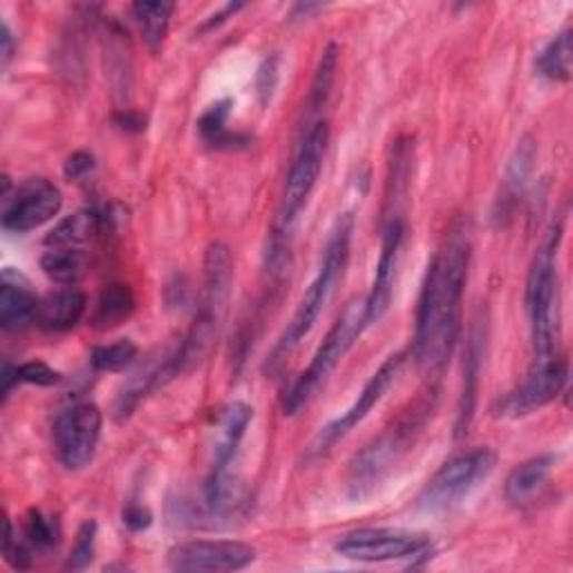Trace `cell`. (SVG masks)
Wrapping results in <instances>:
<instances>
[{"instance_id": "ba28073f", "label": "cell", "mask_w": 573, "mask_h": 573, "mask_svg": "<svg viewBox=\"0 0 573 573\" xmlns=\"http://www.w3.org/2000/svg\"><path fill=\"white\" fill-rule=\"evenodd\" d=\"M334 551L347 560L356 562H391L415 555H428L431 537L408 528H356L343 535Z\"/></svg>"}, {"instance_id": "52a82bcc", "label": "cell", "mask_w": 573, "mask_h": 573, "mask_svg": "<svg viewBox=\"0 0 573 573\" xmlns=\"http://www.w3.org/2000/svg\"><path fill=\"white\" fill-rule=\"evenodd\" d=\"M495 466L497 455L484 446L448 460L426 484L417 506L433 515L453 511L493 475Z\"/></svg>"}, {"instance_id": "5bb4252c", "label": "cell", "mask_w": 573, "mask_h": 573, "mask_svg": "<svg viewBox=\"0 0 573 573\" xmlns=\"http://www.w3.org/2000/svg\"><path fill=\"white\" fill-rule=\"evenodd\" d=\"M404 238H406V223L404 220H393V223L384 225V245H381V256H378V263H376L374 283H372L369 294L365 296L367 323L369 325H374V323L384 318L391 303H393Z\"/></svg>"}, {"instance_id": "836d02e7", "label": "cell", "mask_w": 573, "mask_h": 573, "mask_svg": "<svg viewBox=\"0 0 573 573\" xmlns=\"http://www.w3.org/2000/svg\"><path fill=\"white\" fill-rule=\"evenodd\" d=\"M124 524H126L130 531L139 533V531H146V528L152 524V515H150V511H148L144 504L132 502V504H128V506L124 508Z\"/></svg>"}, {"instance_id": "f1b7e54d", "label": "cell", "mask_w": 573, "mask_h": 573, "mask_svg": "<svg viewBox=\"0 0 573 573\" xmlns=\"http://www.w3.org/2000/svg\"><path fill=\"white\" fill-rule=\"evenodd\" d=\"M59 537H61V528L52 515H46L43 511H30L23 528V540L32 551L52 549L59 544Z\"/></svg>"}, {"instance_id": "d6986e66", "label": "cell", "mask_w": 573, "mask_h": 573, "mask_svg": "<svg viewBox=\"0 0 573 573\" xmlns=\"http://www.w3.org/2000/svg\"><path fill=\"white\" fill-rule=\"evenodd\" d=\"M103 231V218L97 211H79L61 220L46 238L50 249H81Z\"/></svg>"}, {"instance_id": "4dcf8cb0", "label": "cell", "mask_w": 573, "mask_h": 573, "mask_svg": "<svg viewBox=\"0 0 573 573\" xmlns=\"http://www.w3.org/2000/svg\"><path fill=\"white\" fill-rule=\"evenodd\" d=\"M95 549H97V522L88 520V522L81 524V528L77 533V540H75V546L68 555L66 569L81 571V569L90 566V562L95 557Z\"/></svg>"}, {"instance_id": "8d00e7d4", "label": "cell", "mask_w": 573, "mask_h": 573, "mask_svg": "<svg viewBox=\"0 0 573 573\" xmlns=\"http://www.w3.org/2000/svg\"><path fill=\"white\" fill-rule=\"evenodd\" d=\"M0 41H3V48H0V57H3V68H8L12 57H14V37H12V30H10L8 23H3V37H0Z\"/></svg>"}, {"instance_id": "8fae6325", "label": "cell", "mask_w": 573, "mask_h": 573, "mask_svg": "<svg viewBox=\"0 0 573 573\" xmlns=\"http://www.w3.org/2000/svg\"><path fill=\"white\" fill-rule=\"evenodd\" d=\"M256 549L238 540H196L170 549L168 566L179 573H227L247 569Z\"/></svg>"}, {"instance_id": "74e56055", "label": "cell", "mask_w": 573, "mask_h": 573, "mask_svg": "<svg viewBox=\"0 0 573 573\" xmlns=\"http://www.w3.org/2000/svg\"><path fill=\"white\" fill-rule=\"evenodd\" d=\"M318 10H323V6H318V3H300V6H296L294 8V14H292V19H307L312 12H318Z\"/></svg>"}, {"instance_id": "7a4b0ae2", "label": "cell", "mask_w": 573, "mask_h": 573, "mask_svg": "<svg viewBox=\"0 0 573 573\" xmlns=\"http://www.w3.org/2000/svg\"><path fill=\"white\" fill-rule=\"evenodd\" d=\"M329 144V126L327 121H314L303 132L298 152L292 161L285 188H283V200L278 209V218L274 225V234L267 247V265L274 274L289 271L292 265V238L296 231V225L314 194L318 184V177L323 172L325 155Z\"/></svg>"}, {"instance_id": "8992f818", "label": "cell", "mask_w": 573, "mask_h": 573, "mask_svg": "<svg viewBox=\"0 0 573 573\" xmlns=\"http://www.w3.org/2000/svg\"><path fill=\"white\" fill-rule=\"evenodd\" d=\"M367 307L365 298H354L345 305L343 314L334 323V327L327 332L325 340L316 349L309 367L294 381V386L287 391L283 399V411L285 415L294 417L298 415L314 393L325 384L327 376L338 367V363L345 358V354L354 347L358 336L367 327Z\"/></svg>"}, {"instance_id": "603a6c76", "label": "cell", "mask_w": 573, "mask_h": 573, "mask_svg": "<svg viewBox=\"0 0 573 573\" xmlns=\"http://www.w3.org/2000/svg\"><path fill=\"white\" fill-rule=\"evenodd\" d=\"M175 12L172 3H135L132 17L139 26V32L150 50H159L170 26V17Z\"/></svg>"}, {"instance_id": "9a60e30c", "label": "cell", "mask_w": 573, "mask_h": 573, "mask_svg": "<svg viewBox=\"0 0 573 573\" xmlns=\"http://www.w3.org/2000/svg\"><path fill=\"white\" fill-rule=\"evenodd\" d=\"M41 300L32 292L30 283L14 269H3V287H0V327L3 332H23L39 318Z\"/></svg>"}, {"instance_id": "1f68e13d", "label": "cell", "mask_w": 573, "mask_h": 573, "mask_svg": "<svg viewBox=\"0 0 573 573\" xmlns=\"http://www.w3.org/2000/svg\"><path fill=\"white\" fill-rule=\"evenodd\" d=\"M19 367V381L21 384H32V386H41V388H50V386H57L63 381V376L52 369L48 363L43 360H30V363H23V365H17Z\"/></svg>"}, {"instance_id": "4316f807", "label": "cell", "mask_w": 573, "mask_h": 573, "mask_svg": "<svg viewBox=\"0 0 573 573\" xmlns=\"http://www.w3.org/2000/svg\"><path fill=\"white\" fill-rule=\"evenodd\" d=\"M480 358H482V349H480V338H473L468 354H466V378H464V393H462V402H460V422H457V431L462 433L473 417L475 411V388L480 381Z\"/></svg>"}, {"instance_id": "ac0fdd59", "label": "cell", "mask_w": 573, "mask_h": 573, "mask_svg": "<svg viewBox=\"0 0 573 573\" xmlns=\"http://www.w3.org/2000/svg\"><path fill=\"white\" fill-rule=\"evenodd\" d=\"M557 464V457L553 453L535 455L522 464H517L504 484V497L513 506H522L528 500L535 497V493L546 484L549 475L553 473V466Z\"/></svg>"}, {"instance_id": "7c38bea8", "label": "cell", "mask_w": 573, "mask_h": 573, "mask_svg": "<svg viewBox=\"0 0 573 573\" xmlns=\"http://www.w3.org/2000/svg\"><path fill=\"white\" fill-rule=\"evenodd\" d=\"M404 363H406V354L404 352L393 354L384 363H381V367L369 376V381L363 386L358 399L338 419H334L332 424H327L320 431V435L316 437V444L312 446V453L320 455V453L332 451V446L336 442H340L349 431H354L372 413V408L386 397V393L395 384V378L399 376Z\"/></svg>"}, {"instance_id": "ffe728a7", "label": "cell", "mask_w": 573, "mask_h": 573, "mask_svg": "<svg viewBox=\"0 0 573 573\" xmlns=\"http://www.w3.org/2000/svg\"><path fill=\"white\" fill-rule=\"evenodd\" d=\"M411 161H413L411 144L397 141L395 157L391 161V175H388V196H386V209H384L386 223L404 220L402 205H404V200L408 196V186H411V172H413Z\"/></svg>"}, {"instance_id": "e575fe53", "label": "cell", "mask_w": 573, "mask_h": 573, "mask_svg": "<svg viewBox=\"0 0 573 573\" xmlns=\"http://www.w3.org/2000/svg\"><path fill=\"white\" fill-rule=\"evenodd\" d=\"M92 166H95L92 155H88V152H75V155L66 161V175H68L70 179H81L83 175H88V172L92 170Z\"/></svg>"}, {"instance_id": "d590c367", "label": "cell", "mask_w": 573, "mask_h": 573, "mask_svg": "<svg viewBox=\"0 0 573 573\" xmlns=\"http://www.w3.org/2000/svg\"><path fill=\"white\" fill-rule=\"evenodd\" d=\"M243 8H245V3H231V6H225L220 14H214V17H211V21H207V23H205V30H214V28L223 26L227 19H234V14H236V12H240Z\"/></svg>"}, {"instance_id": "cb8c5ba5", "label": "cell", "mask_w": 573, "mask_h": 573, "mask_svg": "<svg viewBox=\"0 0 573 573\" xmlns=\"http://www.w3.org/2000/svg\"><path fill=\"white\" fill-rule=\"evenodd\" d=\"M41 267L55 283L72 287L86 276L88 260L81 249H50L41 258Z\"/></svg>"}, {"instance_id": "30bf717a", "label": "cell", "mask_w": 573, "mask_h": 573, "mask_svg": "<svg viewBox=\"0 0 573 573\" xmlns=\"http://www.w3.org/2000/svg\"><path fill=\"white\" fill-rule=\"evenodd\" d=\"M63 207V196L55 181L46 177H30L12 196H6L3 227L12 234H30L41 229Z\"/></svg>"}, {"instance_id": "44dd1931", "label": "cell", "mask_w": 573, "mask_h": 573, "mask_svg": "<svg viewBox=\"0 0 573 573\" xmlns=\"http://www.w3.org/2000/svg\"><path fill=\"white\" fill-rule=\"evenodd\" d=\"M571 59H573V43H571V30H562L555 34L544 50L535 59V70L542 79L566 83L571 79Z\"/></svg>"}, {"instance_id": "5b68a950", "label": "cell", "mask_w": 573, "mask_h": 573, "mask_svg": "<svg viewBox=\"0 0 573 573\" xmlns=\"http://www.w3.org/2000/svg\"><path fill=\"white\" fill-rule=\"evenodd\" d=\"M560 227H553L540 245L526 280V309L531 318L533 358L562 356V309L557 283V243Z\"/></svg>"}, {"instance_id": "484cf974", "label": "cell", "mask_w": 573, "mask_h": 573, "mask_svg": "<svg viewBox=\"0 0 573 573\" xmlns=\"http://www.w3.org/2000/svg\"><path fill=\"white\" fill-rule=\"evenodd\" d=\"M336 66H338V48L329 46L318 63L314 83H312V92L307 99V126L314 124V117L325 110L329 95H332V86H334V77H336Z\"/></svg>"}, {"instance_id": "7402d4cb", "label": "cell", "mask_w": 573, "mask_h": 573, "mask_svg": "<svg viewBox=\"0 0 573 573\" xmlns=\"http://www.w3.org/2000/svg\"><path fill=\"white\" fill-rule=\"evenodd\" d=\"M135 312V296L132 289L124 283H115L106 287L97 300L95 309V325L99 329H112L130 318Z\"/></svg>"}, {"instance_id": "9c48e42d", "label": "cell", "mask_w": 573, "mask_h": 573, "mask_svg": "<svg viewBox=\"0 0 573 573\" xmlns=\"http://www.w3.org/2000/svg\"><path fill=\"white\" fill-rule=\"evenodd\" d=\"M103 428L101 411L90 404H75L55 422V448L61 464L70 471L86 468L99 446Z\"/></svg>"}, {"instance_id": "277c9868", "label": "cell", "mask_w": 573, "mask_h": 573, "mask_svg": "<svg viewBox=\"0 0 573 573\" xmlns=\"http://www.w3.org/2000/svg\"><path fill=\"white\" fill-rule=\"evenodd\" d=\"M431 411L433 406L428 399L415 404L393 426H388L352 457L345 477L347 497L352 502H363L384 486V482L413 451L417 437L422 435L428 422Z\"/></svg>"}, {"instance_id": "6da1fadb", "label": "cell", "mask_w": 573, "mask_h": 573, "mask_svg": "<svg viewBox=\"0 0 573 573\" xmlns=\"http://www.w3.org/2000/svg\"><path fill=\"white\" fill-rule=\"evenodd\" d=\"M468 260V231L466 227H453L444 247L428 265L417 305L413 358L428 378H439L455 352L462 329Z\"/></svg>"}, {"instance_id": "83f0119b", "label": "cell", "mask_w": 573, "mask_h": 573, "mask_svg": "<svg viewBox=\"0 0 573 573\" xmlns=\"http://www.w3.org/2000/svg\"><path fill=\"white\" fill-rule=\"evenodd\" d=\"M137 358V345L130 338H121L110 345H99L92 349V367L99 372H121Z\"/></svg>"}, {"instance_id": "d4e9b609", "label": "cell", "mask_w": 573, "mask_h": 573, "mask_svg": "<svg viewBox=\"0 0 573 573\" xmlns=\"http://www.w3.org/2000/svg\"><path fill=\"white\" fill-rule=\"evenodd\" d=\"M533 161H535V144H533V139L524 137V139L517 144V148H515V152H513V157L508 159V166H506L504 198H500L502 205L511 202L513 198H517V196L522 194L526 181H528V177H531Z\"/></svg>"}, {"instance_id": "2e32d148", "label": "cell", "mask_w": 573, "mask_h": 573, "mask_svg": "<svg viewBox=\"0 0 573 573\" xmlns=\"http://www.w3.org/2000/svg\"><path fill=\"white\" fill-rule=\"evenodd\" d=\"M251 419H254V411H251V406H247L243 402H234L223 411L211 468H234L236 466L238 451H240V444L247 435Z\"/></svg>"}, {"instance_id": "d6a6232c", "label": "cell", "mask_w": 573, "mask_h": 573, "mask_svg": "<svg viewBox=\"0 0 573 573\" xmlns=\"http://www.w3.org/2000/svg\"><path fill=\"white\" fill-rule=\"evenodd\" d=\"M278 57L271 55L265 59V63L260 66V72H258V95H260V103L267 106L271 101V95L276 90V83H278Z\"/></svg>"}, {"instance_id": "f546056e", "label": "cell", "mask_w": 573, "mask_h": 573, "mask_svg": "<svg viewBox=\"0 0 573 573\" xmlns=\"http://www.w3.org/2000/svg\"><path fill=\"white\" fill-rule=\"evenodd\" d=\"M231 106L234 101L231 99H223L218 103H214L202 117H200V132L202 137L214 144V146H223L227 141H231V135H227V121H229V115H231Z\"/></svg>"}, {"instance_id": "e0dca14e", "label": "cell", "mask_w": 573, "mask_h": 573, "mask_svg": "<svg viewBox=\"0 0 573 573\" xmlns=\"http://www.w3.org/2000/svg\"><path fill=\"white\" fill-rule=\"evenodd\" d=\"M88 309L86 294L77 287H63L59 292L48 294L39 305L37 323L46 332H68L79 325Z\"/></svg>"}, {"instance_id": "3957f363", "label": "cell", "mask_w": 573, "mask_h": 573, "mask_svg": "<svg viewBox=\"0 0 573 573\" xmlns=\"http://www.w3.org/2000/svg\"><path fill=\"white\" fill-rule=\"evenodd\" d=\"M352 234H354V216L352 214L338 216L327 236L318 274L307 287L305 296L298 303L296 314L292 316L289 325L285 327V332L280 334V338L276 340L269 354V360H267L269 369L280 367L318 323L320 314L325 312L327 303L332 300L336 287L345 276V269L349 263V249H352Z\"/></svg>"}, {"instance_id": "4fadbf2b", "label": "cell", "mask_w": 573, "mask_h": 573, "mask_svg": "<svg viewBox=\"0 0 573 573\" xmlns=\"http://www.w3.org/2000/svg\"><path fill=\"white\" fill-rule=\"evenodd\" d=\"M569 367L564 356L533 358L524 384L502 402V417H522L549 406L566 386Z\"/></svg>"}]
</instances>
